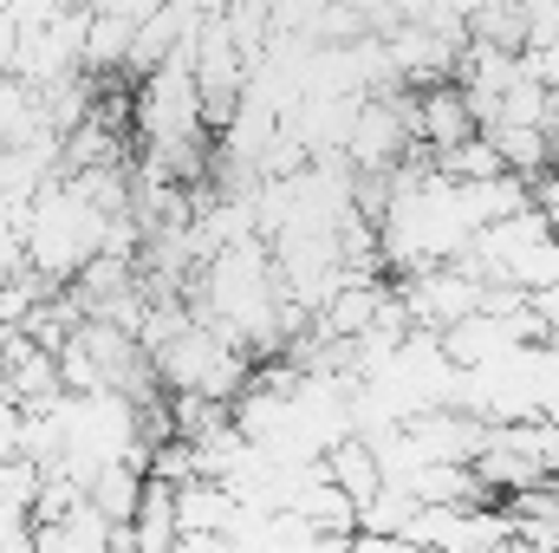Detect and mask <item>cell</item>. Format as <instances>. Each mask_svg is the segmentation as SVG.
Returning a JSON list of instances; mask_svg holds the SVG:
<instances>
[{
    "mask_svg": "<svg viewBox=\"0 0 559 553\" xmlns=\"http://www.w3.org/2000/svg\"><path fill=\"white\" fill-rule=\"evenodd\" d=\"M111 209H98L72 176H52L26 209V268L52 286H72L111 248Z\"/></svg>",
    "mask_w": 559,
    "mask_h": 553,
    "instance_id": "obj_1",
    "label": "cell"
},
{
    "mask_svg": "<svg viewBox=\"0 0 559 553\" xmlns=\"http://www.w3.org/2000/svg\"><path fill=\"white\" fill-rule=\"evenodd\" d=\"M143 495H150V462H138V456L105 462V469L92 475V508H98L105 521H118V528H131V521H138Z\"/></svg>",
    "mask_w": 559,
    "mask_h": 553,
    "instance_id": "obj_2",
    "label": "cell"
},
{
    "mask_svg": "<svg viewBox=\"0 0 559 553\" xmlns=\"http://www.w3.org/2000/svg\"><path fill=\"white\" fill-rule=\"evenodd\" d=\"M325 469H332V482L365 508L378 489H384V462H378V449H371V436H345L332 456H325Z\"/></svg>",
    "mask_w": 559,
    "mask_h": 553,
    "instance_id": "obj_3",
    "label": "cell"
},
{
    "mask_svg": "<svg viewBox=\"0 0 559 553\" xmlns=\"http://www.w3.org/2000/svg\"><path fill=\"white\" fill-rule=\"evenodd\" d=\"M131 46H138V26L92 7V26H85V72H118V66H131Z\"/></svg>",
    "mask_w": 559,
    "mask_h": 553,
    "instance_id": "obj_4",
    "label": "cell"
},
{
    "mask_svg": "<svg viewBox=\"0 0 559 553\" xmlns=\"http://www.w3.org/2000/svg\"><path fill=\"white\" fill-rule=\"evenodd\" d=\"M20 443H26V404L13 391H0V462H13Z\"/></svg>",
    "mask_w": 559,
    "mask_h": 553,
    "instance_id": "obj_5",
    "label": "cell"
},
{
    "mask_svg": "<svg viewBox=\"0 0 559 553\" xmlns=\"http://www.w3.org/2000/svg\"><path fill=\"white\" fill-rule=\"evenodd\" d=\"M352 553H423V548L411 534H365V528H358V534H352Z\"/></svg>",
    "mask_w": 559,
    "mask_h": 553,
    "instance_id": "obj_6",
    "label": "cell"
},
{
    "mask_svg": "<svg viewBox=\"0 0 559 553\" xmlns=\"http://www.w3.org/2000/svg\"><path fill=\"white\" fill-rule=\"evenodd\" d=\"M534 209L554 222V235H559V163L547 169V176H534Z\"/></svg>",
    "mask_w": 559,
    "mask_h": 553,
    "instance_id": "obj_7",
    "label": "cell"
},
{
    "mask_svg": "<svg viewBox=\"0 0 559 553\" xmlns=\"http://www.w3.org/2000/svg\"><path fill=\"white\" fill-rule=\"evenodd\" d=\"M547 138H554V156H559V92H554V125H547Z\"/></svg>",
    "mask_w": 559,
    "mask_h": 553,
    "instance_id": "obj_8",
    "label": "cell"
}]
</instances>
